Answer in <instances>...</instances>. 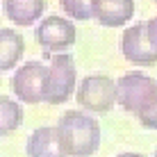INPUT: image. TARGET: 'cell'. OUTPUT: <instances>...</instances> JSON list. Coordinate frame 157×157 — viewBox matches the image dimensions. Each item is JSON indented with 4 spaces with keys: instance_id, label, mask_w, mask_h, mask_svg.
Returning <instances> with one entry per match:
<instances>
[{
    "instance_id": "obj_3",
    "label": "cell",
    "mask_w": 157,
    "mask_h": 157,
    "mask_svg": "<svg viewBox=\"0 0 157 157\" xmlns=\"http://www.w3.org/2000/svg\"><path fill=\"white\" fill-rule=\"evenodd\" d=\"M75 84H78V71L75 62L68 52H59L50 57V66L46 73V84H43V98L50 105H62L73 96Z\"/></svg>"
},
{
    "instance_id": "obj_12",
    "label": "cell",
    "mask_w": 157,
    "mask_h": 157,
    "mask_svg": "<svg viewBox=\"0 0 157 157\" xmlns=\"http://www.w3.org/2000/svg\"><path fill=\"white\" fill-rule=\"evenodd\" d=\"M21 123H23V107H21V102H16L12 96H2L0 98V132H2V137L18 130Z\"/></svg>"
},
{
    "instance_id": "obj_18",
    "label": "cell",
    "mask_w": 157,
    "mask_h": 157,
    "mask_svg": "<svg viewBox=\"0 0 157 157\" xmlns=\"http://www.w3.org/2000/svg\"><path fill=\"white\" fill-rule=\"evenodd\" d=\"M153 2H155V5H157V0H153Z\"/></svg>"
},
{
    "instance_id": "obj_13",
    "label": "cell",
    "mask_w": 157,
    "mask_h": 157,
    "mask_svg": "<svg viewBox=\"0 0 157 157\" xmlns=\"http://www.w3.org/2000/svg\"><path fill=\"white\" fill-rule=\"evenodd\" d=\"M62 9L66 12L68 18L73 21H89L94 18V12H91V0H59Z\"/></svg>"
},
{
    "instance_id": "obj_16",
    "label": "cell",
    "mask_w": 157,
    "mask_h": 157,
    "mask_svg": "<svg viewBox=\"0 0 157 157\" xmlns=\"http://www.w3.org/2000/svg\"><path fill=\"white\" fill-rule=\"evenodd\" d=\"M118 157H144V155H139V153H121Z\"/></svg>"
},
{
    "instance_id": "obj_7",
    "label": "cell",
    "mask_w": 157,
    "mask_h": 157,
    "mask_svg": "<svg viewBox=\"0 0 157 157\" xmlns=\"http://www.w3.org/2000/svg\"><path fill=\"white\" fill-rule=\"evenodd\" d=\"M121 52L130 64L137 66H155L157 64V48L148 36V25L134 23L123 30L121 34Z\"/></svg>"
},
{
    "instance_id": "obj_2",
    "label": "cell",
    "mask_w": 157,
    "mask_h": 157,
    "mask_svg": "<svg viewBox=\"0 0 157 157\" xmlns=\"http://www.w3.org/2000/svg\"><path fill=\"white\" fill-rule=\"evenodd\" d=\"M75 98L82 109L94 112V114H107L114 105H118V84L109 75L102 73L86 75L78 84Z\"/></svg>"
},
{
    "instance_id": "obj_11",
    "label": "cell",
    "mask_w": 157,
    "mask_h": 157,
    "mask_svg": "<svg viewBox=\"0 0 157 157\" xmlns=\"http://www.w3.org/2000/svg\"><path fill=\"white\" fill-rule=\"evenodd\" d=\"M25 52V39L12 28L0 30V68L12 71Z\"/></svg>"
},
{
    "instance_id": "obj_14",
    "label": "cell",
    "mask_w": 157,
    "mask_h": 157,
    "mask_svg": "<svg viewBox=\"0 0 157 157\" xmlns=\"http://www.w3.org/2000/svg\"><path fill=\"white\" fill-rule=\"evenodd\" d=\"M134 116L139 118V123H141L144 128H148V130H157V91H155L153 96H150V100L146 102V105H144Z\"/></svg>"
},
{
    "instance_id": "obj_8",
    "label": "cell",
    "mask_w": 157,
    "mask_h": 157,
    "mask_svg": "<svg viewBox=\"0 0 157 157\" xmlns=\"http://www.w3.org/2000/svg\"><path fill=\"white\" fill-rule=\"evenodd\" d=\"M91 12L105 28H123L134 16V0H91Z\"/></svg>"
},
{
    "instance_id": "obj_6",
    "label": "cell",
    "mask_w": 157,
    "mask_h": 157,
    "mask_svg": "<svg viewBox=\"0 0 157 157\" xmlns=\"http://www.w3.org/2000/svg\"><path fill=\"white\" fill-rule=\"evenodd\" d=\"M46 73H48V66L43 62H25L23 66H18L12 82H9L14 91V98L21 102H28V105L46 102V98H43Z\"/></svg>"
},
{
    "instance_id": "obj_5",
    "label": "cell",
    "mask_w": 157,
    "mask_h": 157,
    "mask_svg": "<svg viewBox=\"0 0 157 157\" xmlns=\"http://www.w3.org/2000/svg\"><path fill=\"white\" fill-rule=\"evenodd\" d=\"M118 84V105L128 114H137L157 91V82L141 71H128L116 80Z\"/></svg>"
},
{
    "instance_id": "obj_10",
    "label": "cell",
    "mask_w": 157,
    "mask_h": 157,
    "mask_svg": "<svg viewBox=\"0 0 157 157\" xmlns=\"http://www.w3.org/2000/svg\"><path fill=\"white\" fill-rule=\"evenodd\" d=\"M5 16L18 28H30L43 16L46 0H2Z\"/></svg>"
},
{
    "instance_id": "obj_9",
    "label": "cell",
    "mask_w": 157,
    "mask_h": 157,
    "mask_svg": "<svg viewBox=\"0 0 157 157\" xmlns=\"http://www.w3.org/2000/svg\"><path fill=\"white\" fill-rule=\"evenodd\" d=\"M25 155L28 157H68L66 150H64V146H62V139H59L57 125L55 128L52 125L36 128L28 137Z\"/></svg>"
},
{
    "instance_id": "obj_1",
    "label": "cell",
    "mask_w": 157,
    "mask_h": 157,
    "mask_svg": "<svg viewBox=\"0 0 157 157\" xmlns=\"http://www.w3.org/2000/svg\"><path fill=\"white\" fill-rule=\"evenodd\" d=\"M57 130L68 157H91L100 148V125L86 112L68 109L59 118Z\"/></svg>"
},
{
    "instance_id": "obj_17",
    "label": "cell",
    "mask_w": 157,
    "mask_h": 157,
    "mask_svg": "<svg viewBox=\"0 0 157 157\" xmlns=\"http://www.w3.org/2000/svg\"><path fill=\"white\" fill-rule=\"evenodd\" d=\"M155 157H157V148H155Z\"/></svg>"
},
{
    "instance_id": "obj_15",
    "label": "cell",
    "mask_w": 157,
    "mask_h": 157,
    "mask_svg": "<svg viewBox=\"0 0 157 157\" xmlns=\"http://www.w3.org/2000/svg\"><path fill=\"white\" fill-rule=\"evenodd\" d=\"M146 25H148V36H150V41H153V46L157 48V16H155V18H150Z\"/></svg>"
},
{
    "instance_id": "obj_4",
    "label": "cell",
    "mask_w": 157,
    "mask_h": 157,
    "mask_svg": "<svg viewBox=\"0 0 157 157\" xmlns=\"http://www.w3.org/2000/svg\"><path fill=\"white\" fill-rule=\"evenodd\" d=\"M34 39L43 48L46 57H50V55H59V52L68 50L78 39V30L64 16H48L39 23Z\"/></svg>"
}]
</instances>
